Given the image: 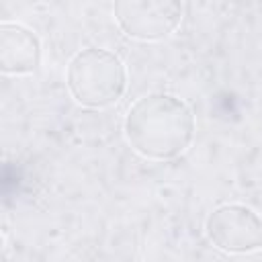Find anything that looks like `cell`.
Masks as SVG:
<instances>
[{
	"label": "cell",
	"instance_id": "5",
	"mask_svg": "<svg viewBox=\"0 0 262 262\" xmlns=\"http://www.w3.org/2000/svg\"><path fill=\"white\" fill-rule=\"evenodd\" d=\"M41 63V41L37 33L20 23H0V70L8 76L33 74Z\"/></svg>",
	"mask_w": 262,
	"mask_h": 262
},
{
	"label": "cell",
	"instance_id": "1",
	"mask_svg": "<svg viewBox=\"0 0 262 262\" xmlns=\"http://www.w3.org/2000/svg\"><path fill=\"white\" fill-rule=\"evenodd\" d=\"M196 131L192 108L170 92L137 98L123 121V133L133 151L147 160H174L184 154Z\"/></svg>",
	"mask_w": 262,
	"mask_h": 262
},
{
	"label": "cell",
	"instance_id": "4",
	"mask_svg": "<svg viewBox=\"0 0 262 262\" xmlns=\"http://www.w3.org/2000/svg\"><path fill=\"white\" fill-rule=\"evenodd\" d=\"M207 239L227 254H250L262 248V217L248 205L225 203L205 219Z\"/></svg>",
	"mask_w": 262,
	"mask_h": 262
},
{
	"label": "cell",
	"instance_id": "3",
	"mask_svg": "<svg viewBox=\"0 0 262 262\" xmlns=\"http://www.w3.org/2000/svg\"><path fill=\"white\" fill-rule=\"evenodd\" d=\"M184 8L176 0H119L113 16L123 35L137 41H162L182 23Z\"/></svg>",
	"mask_w": 262,
	"mask_h": 262
},
{
	"label": "cell",
	"instance_id": "2",
	"mask_svg": "<svg viewBox=\"0 0 262 262\" xmlns=\"http://www.w3.org/2000/svg\"><path fill=\"white\" fill-rule=\"evenodd\" d=\"M66 86L78 104L106 108L125 94L127 70L117 53L102 47H84L68 63Z\"/></svg>",
	"mask_w": 262,
	"mask_h": 262
}]
</instances>
